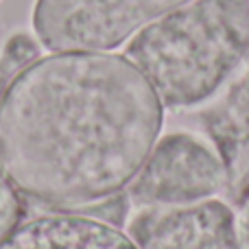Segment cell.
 I'll return each mask as SVG.
<instances>
[{"mask_svg": "<svg viewBox=\"0 0 249 249\" xmlns=\"http://www.w3.org/2000/svg\"><path fill=\"white\" fill-rule=\"evenodd\" d=\"M0 249H138L114 223L77 212H48L20 221Z\"/></svg>", "mask_w": 249, "mask_h": 249, "instance_id": "52a82bcc", "label": "cell"}, {"mask_svg": "<svg viewBox=\"0 0 249 249\" xmlns=\"http://www.w3.org/2000/svg\"><path fill=\"white\" fill-rule=\"evenodd\" d=\"M199 118L228 171L225 201L236 214H245L249 212V66Z\"/></svg>", "mask_w": 249, "mask_h": 249, "instance_id": "8992f818", "label": "cell"}, {"mask_svg": "<svg viewBox=\"0 0 249 249\" xmlns=\"http://www.w3.org/2000/svg\"><path fill=\"white\" fill-rule=\"evenodd\" d=\"M162 103L124 55L55 53L0 99V158L20 195L77 212L123 193L162 131Z\"/></svg>", "mask_w": 249, "mask_h": 249, "instance_id": "6da1fadb", "label": "cell"}, {"mask_svg": "<svg viewBox=\"0 0 249 249\" xmlns=\"http://www.w3.org/2000/svg\"><path fill=\"white\" fill-rule=\"evenodd\" d=\"M24 219V201L0 158V243Z\"/></svg>", "mask_w": 249, "mask_h": 249, "instance_id": "ba28073f", "label": "cell"}, {"mask_svg": "<svg viewBox=\"0 0 249 249\" xmlns=\"http://www.w3.org/2000/svg\"><path fill=\"white\" fill-rule=\"evenodd\" d=\"M127 236L138 249H245V232L225 199L136 208Z\"/></svg>", "mask_w": 249, "mask_h": 249, "instance_id": "5b68a950", "label": "cell"}, {"mask_svg": "<svg viewBox=\"0 0 249 249\" xmlns=\"http://www.w3.org/2000/svg\"><path fill=\"white\" fill-rule=\"evenodd\" d=\"M241 225H243V232H245V249H249V216L247 219H241Z\"/></svg>", "mask_w": 249, "mask_h": 249, "instance_id": "9c48e42d", "label": "cell"}, {"mask_svg": "<svg viewBox=\"0 0 249 249\" xmlns=\"http://www.w3.org/2000/svg\"><path fill=\"white\" fill-rule=\"evenodd\" d=\"M190 0H37L33 31L53 53L114 51L155 18Z\"/></svg>", "mask_w": 249, "mask_h": 249, "instance_id": "3957f363", "label": "cell"}, {"mask_svg": "<svg viewBox=\"0 0 249 249\" xmlns=\"http://www.w3.org/2000/svg\"><path fill=\"white\" fill-rule=\"evenodd\" d=\"M124 57L162 107H201L249 66V0H190L133 33Z\"/></svg>", "mask_w": 249, "mask_h": 249, "instance_id": "7a4b0ae2", "label": "cell"}, {"mask_svg": "<svg viewBox=\"0 0 249 249\" xmlns=\"http://www.w3.org/2000/svg\"><path fill=\"white\" fill-rule=\"evenodd\" d=\"M127 188L136 208L186 206L225 195L228 171L210 142L197 133L173 131L155 140Z\"/></svg>", "mask_w": 249, "mask_h": 249, "instance_id": "277c9868", "label": "cell"}]
</instances>
